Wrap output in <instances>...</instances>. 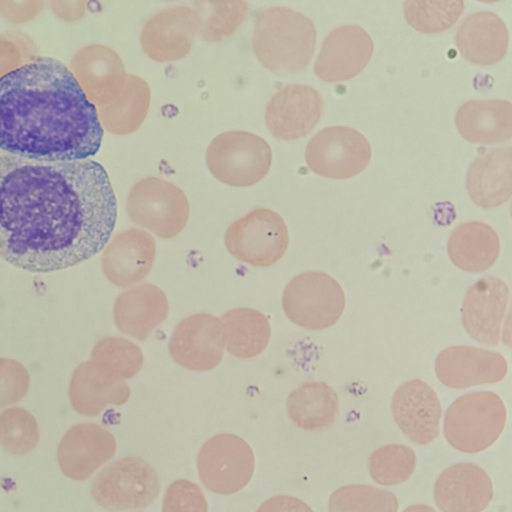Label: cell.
I'll use <instances>...</instances> for the list:
<instances>
[{
    "instance_id": "1",
    "label": "cell",
    "mask_w": 512,
    "mask_h": 512,
    "mask_svg": "<svg viewBox=\"0 0 512 512\" xmlns=\"http://www.w3.org/2000/svg\"><path fill=\"white\" fill-rule=\"evenodd\" d=\"M117 217L101 164L86 159L40 162L0 151V258L47 273L100 252Z\"/></svg>"
},
{
    "instance_id": "2",
    "label": "cell",
    "mask_w": 512,
    "mask_h": 512,
    "mask_svg": "<svg viewBox=\"0 0 512 512\" xmlns=\"http://www.w3.org/2000/svg\"><path fill=\"white\" fill-rule=\"evenodd\" d=\"M98 112L73 73L40 57L0 78V151L40 162L86 160L100 148Z\"/></svg>"
},
{
    "instance_id": "3",
    "label": "cell",
    "mask_w": 512,
    "mask_h": 512,
    "mask_svg": "<svg viewBox=\"0 0 512 512\" xmlns=\"http://www.w3.org/2000/svg\"><path fill=\"white\" fill-rule=\"evenodd\" d=\"M253 51L268 70L290 74L309 64L316 45V29L303 13L287 7H271L256 17Z\"/></svg>"
},
{
    "instance_id": "4",
    "label": "cell",
    "mask_w": 512,
    "mask_h": 512,
    "mask_svg": "<svg viewBox=\"0 0 512 512\" xmlns=\"http://www.w3.org/2000/svg\"><path fill=\"white\" fill-rule=\"evenodd\" d=\"M507 413L502 399L491 391H476L457 398L447 409L443 432L448 443L464 453L490 447L501 435Z\"/></svg>"
},
{
    "instance_id": "5",
    "label": "cell",
    "mask_w": 512,
    "mask_h": 512,
    "mask_svg": "<svg viewBox=\"0 0 512 512\" xmlns=\"http://www.w3.org/2000/svg\"><path fill=\"white\" fill-rule=\"evenodd\" d=\"M272 151L260 136L246 131H228L216 136L206 152L212 175L224 184L247 187L269 171Z\"/></svg>"
},
{
    "instance_id": "6",
    "label": "cell",
    "mask_w": 512,
    "mask_h": 512,
    "mask_svg": "<svg viewBox=\"0 0 512 512\" xmlns=\"http://www.w3.org/2000/svg\"><path fill=\"white\" fill-rule=\"evenodd\" d=\"M345 303L341 285L330 275L319 271L296 275L282 295L286 316L296 325L310 330L334 325L340 319Z\"/></svg>"
},
{
    "instance_id": "7",
    "label": "cell",
    "mask_w": 512,
    "mask_h": 512,
    "mask_svg": "<svg viewBox=\"0 0 512 512\" xmlns=\"http://www.w3.org/2000/svg\"><path fill=\"white\" fill-rule=\"evenodd\" d=\"M160 492L154 467L139 456H125L104 468L91 483L95 502L107 511L145 508Z\"/></svg>"
},
{
    "instance_id": "8",
    "label": "cell",
    "mask_w": 512,
    "mask_h": 512,
    "mask_svg": "<svg viewBox=\"0 0 512 512\" xmlns=\"http://www.w3.org/2000/svg\"><path fill=\"white\" fill-rule=\"evenodd\" d=\"M126 211L129 218L164 239L179 235L189 218L185 193L158 177H145L130 189Z\"/></svg>"
},
{
    "instance_id": "9",
    "label": "cell",
    "mask_w": 512,
    "mask_h": 512,
    "mask_svg": "<svg viewBox=\"0 0 512 512\" xmlns=\"http://www.w3.org/2000/svg\"><path fill=\"white\" fill-rule=\"evenodd\" d=\"M289 245L283 218L268 208H258L227 228L225 246L237 260L254 267H268L280 260Z\"/></svg>"
},
{
    "instance_id": "10",
    "label": "cell",
    "mask_w": 512,
    "mask_h": 512,
    "mask_svg": "<svg viewBox=\"0 0 512 512\" xmlns=\"http://www.w3.org/2000/svg\"><path fill=\"white\" fill-rule=\"evenodd\" d=\"M255 460L250 445L241 437L221 433L209 438L197 456L201 482L217 494L240 491L252 478Z\"/></svg>"
},
{
    "instance_id": "11",
    "label": "cell",
    "mask_w": 512,
    "mask_h": 512,
    "mask_svg": "<svg viewBox=\"0 0 512 512\" xmlns=\"http://www.w3.org/2000/svg\"><path fill=\"white\" fill-rule=\"evenodd\" d=\"M371 147L367 138L354 128L330 126L317 132L305 149L308 167L316 174L348 179L369 164Z\"/></svg>"
},
{
    "instance_id": "12",
    "label": "cell",
    "mask_w": 512,
    "mask_h": 512,
    "mask_svg": "<svg viewBox=\"0 0 512 512\" xmlns=\"http://www.w3.org/2000/svg\"><path fill=\"white\" fill-rule=\"evenodd\" d=\"M226 339V327L220 318L196 313L178 323L168 349L173 360L183 368L208 371L220 364Z\"/></svg>"
},
{
    "instance_id": "13",
    "label": "cell",
    "mask_w": 512,
    "mask_h": 512,
    "mask_svg": "<svg viewBox=\"0 0 512 512\" xmlns=\"http://www.w3.org/2000/svg\"><path fill=\"white\" fill-rule=\"evenodd\" d=\"M373 50V40L361 26H338L324 38L314 72L330 83L352 79L368 65Z\"/></svg>"
},
{
    "instance_id": "14",
    "label": "cell",
    "mask_w": 512,
    "mask_h": 512,
    "mask_svg": "<svg viewBox=\"0 0 512 512\" xmlns=\"http://www.w3.org/2000/svg\"><path fill=\"white\" fill-rule=\"evenodd\" d=\"M323 110L324 100L317 90L304 84H289L271 97L265 122L274 137L296 140L316 126Z\"/></svg>"
},
{
    "instance_id": "15",
    "label": "cell",
    "mask_w": 512,
    "mask_h": 512,
    "mask_svg": "<svg viewBox=\"0 0 512 512\" xmlns=\"http://www.w3.org/2000/svg\"><path fill=\"white\" fill-rule=\"evenodd\" d=\"M200 25L199 14L188 6L160 10L144 24L141 46L151 59L158 62L182 59L190 52Z\"/></svg>"
},
{
    "instance_id": "16",
    "label": "cell",
    "mask_w": 512,
    "mask_h": 512,
    "mask_svg": "<svg viewBox=\"0 0 512 512\" xmlns=\"http://www.w3.org/2000/svg\"><path fill=\"white\" fill-rule=\"evenodd\" d=\"M507 370L500 353L467 345L449 346L435 360L438 379L452 389L500 382Z\"/></svg>"
},
{
    "instance_id": "17",
    "label": "cell",
    "mask_w": 512,
    "mask_h": 512,
    "mask_svg": "<svg viewBox=\"0 0 512 512\" xmlns=\"http://www.w3.org/2000/svg\"><path fill=\"white\" fill-rule=\"evenodd\" d=\"M116 447L113 434L101 426L77 424L60 440L57 462L66 477L83 481L114 456Z\"/></svg>"
},
{
    "instance_id": "18",
    "label": "cell",
    "mask_w": 512,
    "mask_h": 512,
    "mask_svg": "<svg viewBox=\"0 0 512 512\" xmlns=\"http://www.w3.org/2000/svg\"><path fill=\"white\" fill-rule=\"evenodd\" d=\"M509 295L507 284L496 276L484 277L468 289L461 318L463 328L472 339L483 344H498Z\"/></svg>"
},
{
    "instance_id": "19",
    "label": "cell",
    "mask_w": 512,
    "mask_h": 512,
    "mask_svg": "<svg viewBox=\"0 0 512 512\" xmlns=\"http://www.w3.org/2000/svg\"><path fill=\"white\" fill-rule=\"evenodd\" d=\"M393 418L412 442L425 445L439 433L441 405L435 391L420 379L400 385L392 398Z\"/></svg>"
},
{
    "instance_id": "20",
    "label": "cell",
    "mask_w": 512,
    "mask_h": 512,
    "mask_svg": "<svg viewBox=\"0 0 512 512\" xmlns=\"http://www.w3.org/2000/svg\"><path fill=\"white\" fill-rule=\"evenodd\" d=\"M71 66L89 101L101 107L112 103L126 84L128 74L120 56L103 45L82 48Z\"/></svg>"
},
{
    "instance_id": "21",
    "label": "cell",
    "mask_w": 512,
    "mask_h": 512,
    "mask_svg": "<svg viewBox=\"0 0 512 512\" xmlns=\"http://www.w3.org/2000/svg\"><path fill=\"white\" fill-rule=\"evenodd\" d=\"M131 391L125 380L109 366L91 360L75 370L69 389L72 407L85 416H97L108 405H123Z\"/></svg>"
},
{
    "instance_id": "22",
    "label": "cell",
    "mask_w": 512,
    "mask_h": 512,
    "mask_svg": "<svg viewBox=\"0 0 512 512\" xmlns=\"http://www.w3.org/2000/svg\"><path fill=\"white\" fill-rule=\"evenodd\" d=\"M492 497L490 477L469 462L446 468L434 485V500L442 512H482Z\"/></svg>"
},
{
    "instance_id": "23",
    "label": "cell",
    "mask_w": 512,
    "mask_h": 512,
    "mask_svg": "<svg viewBox=\"0 0 512 512\" xmlns=\"http://www.w3.org/2000/svg\"><path fill=\"white\" fill-rule=\"evenodd\" d=\"M155 257V239L144 230L130 228L118 233L107 246L102 270L112 284L128 287L149 274Z\"/></svg>"
},
{
    "instance_id": "24",
    "label": "cell",
    "mask_w": 512,
    "mask_h": 512,
    "mask_svg": "<svg viewBox=\"0 0 512 512\" xmlns=\"http://www.w3.org/2000/svg\"><path fill=\"white\" fill-rule=\"evenodd\" d=\"M509 34L504 21L491 11L468 15L459 26L455 44L468 62L487 66L499 62L506 54Z\"/></svg>"
},
{
    "instance_id": "25",
    "label": "cell",
    "mask_w": 512,
    "mask_h": 512,
    "mask_svg": "<svg viewBox=\"0 0 512 512\" xmlns=\"http://www.w3.org/2000/svg\"><path fill=\"white\" fill-rule=\"evenodd\" d=\"M168 300L157 286L144 284L120 294L114 304L113 316L117 328L138 340H146L165 321Z\"/></svg>"
},
{
    "instance_id": "26",
    "label": "cell",
    "mask_w": 512,
    "mask_h": 512,
    "mask_svg": "<svg viewBox=\"0 0 512 512\" xmlns=\"http://www.w3.org/2000/svg\"><path fill=\"white\" fill-rule=\"evenodd\" d=\"M511 147L493 149L479 155L468 167L469 197L482 208L504 204L512 192Z\"/></svg>"
},
{
    "instance_id": "27",
    "label": "cell",
    "mask_w": 512,
    "mask_h": 512,
    "mask_svg": "<svg viewBox=\"0 0 512 512\" xmlns=\"http://www.w3.org/2000/svg\"><path fill=\"white\" fill-rule=\"evenodd\" d=\"M460 135L473 144H494L512 136V105L503 99H474L463 103L455 114Z\"/></svg>"
},
{
    "instance_id": "28",
    "label": "cell",
    "mask_w": 512,
    "mask_h": 512,
    "mask_svg": "<svg viewBox=\"0 0 512 512\" xmlns=\"http://www.w3.org/2000/svg\"><path fill=\"white\" fill-rule=\"evenodd\" d=\"M447 253L459 269L472 273L483 272L499 256L498 234L490 225L480 221L462 223L450 234Z\"/></svg>"
},
{
    "instance_id": "29",
    "label": "cell",
    "mask_w": 512,
    "mask_h": 512,
    "mask_svg": "<svg viewBox=\"0 0 512 512\" xmlns=\"http://www.w3.org/2000/svg\"><path fill=\"white\" fill-rule=\"evenodd\" d=\"M289 418L305 430H321L333 424L339 411L335 390L325 382L310 381L292 391L286 402Z\"/></svg>"
},
{
    "instance_id": "30",
    "label": "cell",
    "mask_w": 512,
    "mask_h": 512,
    "mask_svg": "<svg viewBox=\"0 0 512 512\" xmlns=\"http://www.w3.org/2000/svg\"><path fill=\"white\" fill-rule=\"evenodd\" d=\"M148 83L128 74L121 94L110 104L100 108V121L104 128L116 135H127L144 122L150 105Z\"/></svg>"
},
{
    "instance_id": "31",
    "label": "cell",
    "mask_w": 512,
    "mask_h": 512,
    "mask_svg": "<svg viewBox=\"0 0 512 512\" xmlns=\"http://www.w3.org/2000/svg\"><path fill=\"white\" fill-rule=\"evenodd\" d=\"M227 351L242 359L258 356L267 346L271 327L267 317L251 308H237L222 316Z\"/></svg>"
},
{
    "instance_id": "32",
    "label": "cell",
    "mask_w": 512,
    "mask_h": 512,
    "mask_svg": "<svg viewBox=\"0 0 512 512\" xmlns=\"http://www.w3.org/2000/svg\"><path fill=\"white\" fill-rule=\"evenodd\" d=\"M328 509L329 512H397L398 499L388 490L349 484L331 494Z\"/></svg>"
},
{
    "instance_id": "33",
    "label": "cell",
    "mask_w": 512,
    "mask_h": 512,
    "mask_svg": "<svg viewBox=\"0 0 512 512\" xmlns=\"http://www.w3.org/2000/svg\"><path fill=\"white\" fill-rule=\"evenodd\" d=\"M416 454L403 444H387L377 448L369 458V473L372 479L385 486L407 481L416 467Z\"/></svg>"
},
{
    "instance_id": "34",
    "label": "cell",
    "mask_w": 512,
    "mask_h": 512,
    "mask_svg": "<svg viewBox=\"0 0 512 512\" xmlns=\"http://www.w3.org/2000/svg\"><path fill=\"white\" fill-rule=\"evenodd\" d=\"M464 10L463 1H405L403 12L415 30L432 34L452 27Z\"/></svg>"
},
{
    "instance_id": "35",
    "label": "cell",
    "mask_w": 512,
    "mask_h": 512,
    "mask_svg": "<svg viewBox=\"0 0 512 512\" xmlns=\"http://www.w3.org/2000/svg\"><path fill=\"white\" fill-rule=\"evenodd\" d=\"M40 430L34 416L20 407L0 414V445L9 454L24 455L38 444Z\"/></svg>"
},
{
    "instance_id": "36",
    "label": "cell",
    "mask_w": 512,
    "mask_h": 512,
    "mask_svg": "<svg viewBox=\"0 0 512 512\" xmlns=\"http://www.w3.org/2000/svg\"><path fill=\"white\" fill-rule=\"evenodd\" d=\"M200 32L207 41L231 36L245 19L248 4L244 1L199 2Z\"/></svg>"
},
{
    "instance_id": "37",
    "label": "cell",
    "mask_w": 512,
    "mask_h": 512,
    "mask_svg": "<svg viewBox=\"0 0 512 512\" xmlns=\"http://www.w3.org/2000/svg\"><path fill=\"white\" fill-rule=\"evenodd\" d=\"M92 360L109 366L123 379H130L141 370L144 358L141 349L133 342L108 337L96 343Z\"/></svg>"
},
{
    "instance_id": "38",
    "label": "cell",
    "mask_w": 512,
    "mask_h": 512,
    "mask_svg": "<svg viewBox=\"0 0 512 512\" xmlns=\"http://www.w3.org/2000/svg\"><path fill=\"white\" fill-rule=\"evenodd\" d=\"M162 512H208V503L197 484L177 479L165 492Z\"/></svg>"
},
{
    "instance_id": "39",
    "label": "cell",
    "mask_w": 512,
    "mask_h": 512,
    "mask_svg": "<svg viewBox=\"0 0 512 512\" xmlns=\"http://www.w3.org/2000/svg\"><path fill=\"white\" fill-rule=\"evenodd\" d=\"M29 380L20 363L0 358V408L20 401L28 390Z\"/></svg>"
},
{
    "instance_id": "40",
    "label": "cell",
    "mask_w": 512,
    "mask_h": 512,
    "mask_svg": "<svg viewBox=\"0 0 512 512\" xmlns=\"http://www.w3.org/2000/svg\"><path fill=\"white\" fill-rule=\"evenodd\" d=\"M256 512H314L302 500L289 495H276L264 501Z\"/></svg>"
},
{
    "instance_id": "41",
    "label": "cell",
    "mask_w": 512,
    "mask_h": 512,
    "mask_svg": "<svg viewBox=\"0 0 512 512\" xmlns=\"http://www.w3.org/2000/svg\"><path fill=\"white\" fill-rule=\"evenodd\" d=\"M403 512H436L432 507L424 504H414L406 509Z\"/></svg>"
}]
</instances>
